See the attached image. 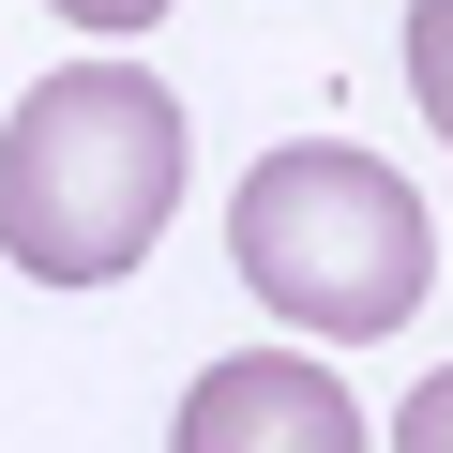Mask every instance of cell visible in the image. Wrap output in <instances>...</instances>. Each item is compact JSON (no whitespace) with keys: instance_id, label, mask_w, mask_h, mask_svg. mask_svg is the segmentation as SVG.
Wrapping results in <instances>:
<instances>
[{"instance_id":"obj_2","label":"cell","mask_w":453,"mask_h":453,"mask_svg":"<svg viewBox=\"0 0 453 453\" xmlns=\"http://www.w3.org/2000/svg\"><path fill=\"white\" fill-rule=\"evenodd\" d=\"M226 257H242V288L288 318V333H333V348H378L423 318V273H438V226L423 196L348 151V136H288L242 166V196H226Z\"/></svg>"},{"instance_id":"obj_3","label":"cell","mask_w":453,"mask_h":453,"mask_svg":"<svg viewBox=\"0 0 453 453\" xmlns=\"http://www.w3.org/2000/svg\"><path fill=\"white\" fill-rule=\"evenodd\" d=\"M166 453H363V408L333 363L303 348H242V363H211L166 423Z\"/></svg>"},{"instance_id":"obj_1","label":"cell","mask_w":453,"mask_h":453,"mask_svg":"<svg viewBox=\"0 0 453 453\" xmlns=\"http://www.w3.org/2000/svg\"><path fill=\"white\" fill-rule=\"evenodd\" d=\"M181 211V106L136 61H61L0 121V257L31 288H121Z\"/></svg>"},{"instance_id":"obj_4","label":"cell","mask_w":453,"mask_h":453,"mask_svg":"<svg viewBox=\"0 0 453 453\" xmlns=\"http://www.w3.org/2000/svg\"><path fill=\"white\" fill-rule=\"evenodd\" d=\"M408 91H423V121L453 151V0H408Z\"/></svg>"},{"instance_id":"obj_6","label":"cell","mask_w":453,"mask_h":453,"mask_svg":"<svg viewBox=\"0 0 453 453\" xmlns=\"http://www.w3.org/2000/svg\"><path fill=\"white\" fill-rule=\"evenodd\" d=\"M46 16H76V31H151L166 0H46Z\"/></svg>"},{"instance_id":"obj_5","label":"cell","mask_w":453,"mask_h":453,"mask_svg":"<svg viewBox=\"0 0 453 453\" xmlns=\"http://www.w3.org/2000/svg\"><path fill=\"white\" fill-rule=\"evenodd\" d=\"M393 453H453V363H438V378L393 408Z\"/></svg>"}]
</instances>
